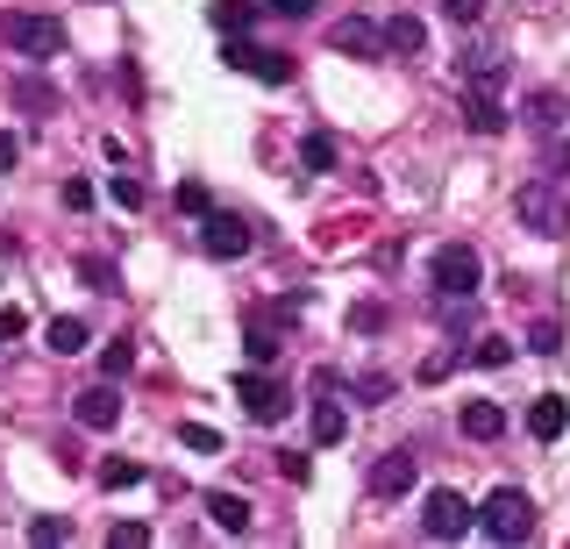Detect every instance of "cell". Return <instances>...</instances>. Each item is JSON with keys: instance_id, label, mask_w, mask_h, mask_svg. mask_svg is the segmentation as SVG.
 <instances>
[{"instance_id": "603a6c76", "label": "cell", "mask_w": 570, "mask_h": 549, "mask_svg": "<svg viewBox=\"0 0 570 549\" xmlns=\"http://www.w3.org/2000/svg\"><path fill=\"white\" fill-rule=\"evenodd\" d=\"M142 478H150V471L129 464V457H107V464H100V486L107 492H129V486H142Z\"/></svg>"}, {"instance_id": "ffe728a7", "label": "cell", "mask_w": 570, "mask_h": 549, "mask_svg": "<svg viewBox=\"0 0 570 549\" xmlns=\"http://www.w3.org/2000/svg\"><path fill=\"white\" fill-rule=\"evenodd\" d=\"M335 157H343V150H335V136H328V129L299 136V165H307V171H335Z\"/></svg>"}, {"instance_id": "60d3db41", "label": "cell", "mask_w": 570, "mask_h": 549, "mask_svg": "<svg viewBox=\"0 0 570 549\" xmlns=\"http://www.w3.org/2000/svg\"><path fill=\"white\" fill-rule=\"evenodd\" d=\"M65 207H94V186H86V179H65Z\"/></svg>"}, {"instance_id": "ac0fdd59", "label": "cell", "mask_w": 570, "mask_h": 549, "mask_svg": "<svg viewBox=\"0 0 570 549\" xmlns=\"http://www.w3.org/2000/svg\"><path fill=\"white\" fill-rule=\"evenodd\" d=\"M207 22L222 29V37H243V29L257 22V0H214V8H207Z\"/></svg>"}, {"instance_id": "4fadbf2b", "label": "cell", "mask_w": 570, "mask_h": 549, "mask_svg": "<svg viewBox=\"0 0 570 549\" xmlns=\"http://www.w3.org/2000/svg\"><path fill=\"white\" fill-rule=\"evenodd\" d=\"M379 43L392 50V58H421V50H428V22H421V14H392V22L379 29Z\"/></svg>"}, {"instance_id": "ab89813d", "label": "cell", "mask_w": 570, "mask_h": 549, "mask_svg": "<svg viewBox=\"0 0 570 549\" xmlns=\"http://www.w3.org/2000/svg\"><path fill=\"white\" fill-rule=\"evenodd\" d=\"M14 165H22V144H14V136H8V129H0V179H8V171H14Z\"/></svg>"}, {"instance_id": "f1b7e54d", "label": "cell", "mask_w": 570, "mask_h": 549, "mask_svg": "<svg viewBox=\"0 0 570 549\" xmlns=\"http://www.w3.org/2000/svg\"><path fill=\"white\" fill-rule=\"evenodd\" d=\"M385 322H392V314L379 307V300H356V307H350V329H356V335H379Z\"/></svg>"}, {"instance_id": "836d02e7", "label": "cell", "mask_w": 570, "mask_h": 549, "mask_svg": "<svg viewBox=\"0 0 570 549\" xmlns=\"http://www.w3.org/2000/svg\"><path fill=\"white\" fill-rule=\"evenodd\" d=\"M107 542H115V549H142V542H150V528H142V521H115V528H107Z\"/></svg>"}, {"instance_id": "484cf974", "label": "cell", "mask_w": 570, "mask_h": 549, "mask_svg": "<svg viewBox=\"0 0 570 549\" xmlns=\"http://www.w3.org/2000/svg\"><path fill=\"white\" fill-rule=\"evenodd\" d=\"M528 121H534V129H557V121H563V94H549V86L528 94Z\"/></svg>"}, {"instance_id": "2e32d148", "label": "cell", "mask_w": 570, "mask_h": 549, "mask_svg": "<svg viewBox=\"0 0 570 549\" xmlns=\"http://www.w3.org/2000/svg\"><path fill=\"white\" fill-rule=\"evenodd\" d=\"M207 513H214L222 536H249V500L243 492H207Z\"/></svg>"}, {"instance_id": "b9f144b4", "label": "cell", "mask_w": 570, "mask_h": 549, "mask_svg": "<svg viewBox=\"0 0 570 549\" xmlns=\"http://www.w3.org/2000/svg\"><path fill=\"white\" fill-rule=\"evenodd\" d=\"M557 165H563V171H570V144H563V150H557Z\"/></svg>"}, {"instance_id": "7a4b0ae2", "label": "cell", "mask_w": 570, "mask_h": 549, "mask_svg": "<svg viewBox=\"0 0 570 549\" xmlns=\"http://www.w3.org/2000/svg\"><path fill=\"white\" fill-rule=\"evenodd\" d=\"M471 528H485L492 542H528V536H534V500H528L521 486H499L492 500L478 507V521H471Z\"/></svg>"}, {"instance_id": "7402d4cb", "label": "cell", "mask_w": 570, "mask_h": 549, "mask_svg": "<svg viewBox=\"0 0 570 549\" xmlns=\"http://www.w3.org/2000/svg\"><path fill=\"white\" fill-rule=\"evenodd\" d=\"M350 393H356V406H385L392 400V379H385V371H356Z\"/></svg>"}, {"instance_id": "8992f818", "label": "cell", "mask_w": 570, "mask_h": 549, "mask_svg": "<svg viewBox=\"0 0 570 549\" xmlns=\"http://www.w3.org/2000/svg\"><path fill=\"white\" fill-rule=\"evenodd\" d=\"M222 65H228V72H249L257 86H285V79H293V58H285V50L243 43V37H228V43H222Z\"/></svg>"}, {"instance_id": "d590c367", "label": "cell", "mask_w": 570, "mask_h": 549, "mask_svg": "<svg viewBox=\"0 0 570 549\" xmlns=\"http://www.w3.org/2000/svg\"><path fill=\"white\" fill-rule=\"evenodd\" d=\"M178 207H186V215H207V186L200 179H178Z\"/></svg>"}, {"instance_id": "9c48e42d", "label": "cell", "mask_w": 570, "mask_h": 549, "mask_svg": "<svg viewBox=\"0 0 570 549\" xmlns=\"http://www.w3.org/2000/svg\"><path fill=\"white\" fill-rule=\"evenodd\" d=\"M414 478H421L414 450H385L379 464H371V492H379V500H400V492H414Z\"/></svg>"}, {"instance_id": "3957f363", "label": "cell", "mask_w": 570, "mask_h": 549, "mask_svg": "<svg viewBox=\"0 0 570 549\" xmlns=\"http://www.w3.org/2000/svg\"><path fill=\"white\" fill-rule=\"evenodd\" d=\"M0 37H8L14 58L50 65V58L65 50V22H58V14H0Z\"/></svg>"}, {"instance_id": "1f68e13d", "label": "cell", "mask_w": 570, "mask_h": 549, "mask_svg": "<svg viewBox=\"0 0 570 549\" xmlns=\"http://www.w3.org/2000/svg\"><path fill=\"white\" fill-rule=\"evenodd\" d=\"M178 442H186V450H200V457H214V450H222V435H214L207 421H186V429H178Z\"/></svg>"}, {"instance_id": "44dd1931", "label": "cell", "mask_w": 570, "mask_h": 549, "mask_svg": "<svg viewBox=\"0 0 570 549\" xmlns=\"http://www.w3.org/2000/svg\"><path fill=\"white\" fill-rule=\"evenodd\" d=\"M243 350H249V364H272V357H278V329L264 322V314H249V335H243Z\"/></svg>"}, {"instance_id": "f546056e", "label": "cell", "mask_w": 570, "mask_h": 549, "mask_svg": "<svg viewBox=\"0 0 570 549\" xmlns=\"http://www.w3.org/2000/svg\"><path fill=\"white\" fill-rule=\"evenodd\" d=\"M471 357L485 364V371H499V364H513V343H507V335H478V350H471Z\"/></svg>"}, {"instance_id": "8d00e7d4", "label": "cell", "mask_w": 570, "mask_h": 549, "mask_svg": "<svg viewBox=\"0 0 570 549\" xmlns=\"http://www.w3.org/2000/svg\"><path fill=\"white\" fill-rule=\"evenodd\" d=\"M22 329H29V314H22V307H0V350H8Z\"/></svg>"}, {"instance_id": "d6986e66", "label": "cell", "mask_w": 570, "mask_h": 549, "mask_svg": "<svg viewBox=\"0 0 570 549\" xmlns=\"http://www.w3.org/2000/svg\"><path fill=\"white\" fill-rule=\"evenodd\" d=\"M307 429H314L321 450H328V442H343V435H350V414H343L335 400H314V421H307Z\"/></svg>"}, {"instance_id": "ba28073f", "label": "cell", "mask_w": 570, "mask_h": 549, "mask_svg": "<svg viewBox=\"0 0 570 549\" xmlns=\"http://www.w3.org/2000/svg\"><path fill=\"white\" fill-rule=\"evenodd\" d=\"M236 400H243L249 421H264V429H272V421H285V406H293V393H285L278 379H264V364H249L243 379H236Z\"/></svg>"}, {"instance_id": "f35d334b", "label": "cell", "mask_w": 570, "mask_h": 549, "mask_svg": "<svg viewBox=\"0 0 570 549\" xmlns=\"http://www.w3.org/2000/svg\"><path fill=\"white\" fill-rule=\"evenodd\" d=\"M278 471H285V478H293V486H307V478H314V464H307V457H293V450H285V457H278Z\"/></svg>"}, {"instance_id": "cb8c5ba5", "label": "cell", "mask_w": 570, "mask_h": 549, "mask_svg": "<svg viewBox=\"0 0 570 549\" xmlns=\"http://www.w3.org/2000/svg\"><path fill=\"white\" fill-rule=\"evenodd\" d=\"M79 278L94 293H121V272H115V257H79Z\"/></svg>"}, {"instance_id": "277c9868", "label": "cell", "mask_w": 570, "mask_h": 549, "mask_svg": "<svg viewBox=\"0 0 570 549\" xmlns=\"http://www.w3.org/2000/svg\"><path fill=\"white\" fill-rule=\"evenodd\" d=\"M471 521H478V507L463 500V492H450V486L428 492V507H421V536H428V542H456V536H471Z\"/></svg>"}, {"instance_id": "52a82bcc", "label": "cell", "mask_w": 570, "mask_h": 549, "mask_svg": "<svg viewBox=\"0 0 570 549\" xmlns=\"http://www.w3.org/2000/svg\"><path fill=\"white\" fill-rule=\"evenodd\" d=\"M249 243H257V236H249L243 215H228V207H207V215H200V251H207L214 264H236Z\"/></svg>"}, {"instance_id": "8fae6325", "label": "cell", "mask_w": 570, "mask_h": 549, "mask_svg": "<svg viewBox=\"0 0 570 549\" xmlns=\"http://www.w3.org/2000/svg\"><path fill=\"white\" fill-rule=\"evenodd\" d=\"M456 108H463V129H471V136H499V129H507V100L485 94V86H463Z\"/></svg>"}, {"instance_id": "d6a6232c", "label": "cell", "mask_w": 570, "mask_h": 549, "mask_svg": "<svg viewBox=\"0 0 570 549\" xmlns=\"http://www.w3.org/2000/svg\"><path fill=\"white\" fill-rule=\"evenodd\" d=\"M129 364H136V343H107L100 350V371H107V379H121Z\"/></svg>"}, {"instance_id": "d4e9b609", "label": "cell", "mask_w": 570, "mask_h": 549, "mask_svg": "<svg viewBox=\"0 0 570 549\" xmlns=\"http://www.w3.org/2000/svg\"><path fill=\"white\" fill-rule=\"evenodd\" d=\"M8 94H14V100H22V108H29V115H50V108H58V94H50V86H43V79H14V86H8Z\"/></svg>"}, {"instance_id": "5b68a950", "label": "cell", "mask_w": 570, "mask_h": 549, "mask_svg": "<svg viewBox=\"0 0 570 549\" xmlns=\"http://www.w3.org/2000/svg\"><path fill=\"white\" fill-rule=\"evenodd\" d=\"M428 272H435V293H456V300H471L478 286H485V257H478L471 243H442Z\"/></svg>"}, {"instance_id": "74e56055", "label": "cell", "mask_w": 570, "mask_h": 549, "mask_svg": "<svg viewBox=\"0 0 570 549\" xmlns=\"http://www.w3.org/2000/svg\"><path fill=\"white\" fill-rule=\"evenodd\" d=\"M442 14H450V22H478V14H485V0H442Z\"/></svg>"}, {"instance_id": "5bb4252c", "label": "cell", "mask_w": 570, "mask_h": 549, "mask_svg": "<svg viewBox=\"0 0 570 549\" xmlns=\"http://www.w3.org/2000/svg\"><path fill=\"white\" fill-rule=\"evenodd\" d=\"M463 435H471V442H499V435H507V406H499V400H463Z\"/></svg>"}, {"instance_id": "e575fe53", "label": "cell", "mask_w": 570, "mask_h": 549, "mask_svg": "<svg viewBox=\"0 0 570 549\" xmlns=\"http://www.w3.org/2000/svg\"><path fill=\"white\" fill-rule=\"evenodd\" d=\"M257 8H272V14H285V22H307V14L321 8V0H257Z\"/></svg>"}, {"instance_id": "30bf717a", "label": "cell", "mask_w": 570, "mask_h": 549, "mask_svg": "<svg viewBox=\"0 0 570 549\" xmlns=\"http://www.w3.org/2000/svg\"><path fill=\"white\" fill-rule=\"evenodd\" d=\"M71 421H79V429H94V435H107L121 421V393H115V385H86V393L71 400Z\"/></svg>"}, {"instance_id": "83f0119b", "label": "cell", "mask_w": 570, "mask_h": 549, "mask_svg": "<svg viewBox=\"0 0 570 549\" xmlns=\"http://www.w3.org/2000/svg\"><path fill=\"white\" fill-rule=\"evenodd\" d=\"M107 200H115V207H129V215H136V207L150 200V193H142V179H129V171H115V179H107Z\"/></svg>"}, {"instance_id": "6da1fadb", "label": "cell", "mask_w": 570, "mask_h": 549, "mask_svg": "<svg viewBox=\"0 0 570 549\" xmlns=\"http://www.w3.org/2000/svg\"><path fill=\"white\" fill-rule=\"evenodd\" d=\"M513 215H521V228H528V236H542V243L570 236V200H563L557 179H528L521 193H513Z\"/></svg>"}, {"instance_id": "4dcf8cb0", "label": "cell", "mask_w": 570, "mask_h": 549, "mask_svg": "<svg viewBox=\"0 0 570 549\" xmlns=\"http://www.w3.org/2000/svg\"><path fill=\"white\" fill-rule=\"evenodd\" d=\"M528 350H534V357H557V350H563V329L557 322H534L528 329Z\"/></svg>"}, {"instance_id": "7c38bea8", "label": "cell", "mask_w": 570, "mask_h": 549, "mask_svg": "<svg viewBox=\"0 0 570 549\" xmlns=\"http://www.w3.org/2000/svg\"><path fill=\"white\" fill-rule=\"evenodd\" d=\"M328 43L343 50V58H385V43H379V22H364V14H343V22L328 29Z\"/></svg>"}, {"instance_id": "4316f807", "label": "cell", "mask_w": 570, "mask_h": 549, "mask_svg": "<svg viewBox=\"0 0 570 549\" xmlns=\"http://www.w3.org/2000/svg\"><path fill=\"white\" fill-rule=\"evenodd\" d=\"M29 542H71V513H36V521H29Z\"/></svg>"}, {"instance_id": "9a60e30c", "label": "cell", "mask_w": 570, "mask_h": 549, "mask_svg": "<svg viewBox=\"0 0 570 549\" xmlns=\"http://www.w3.org/2000/svg\"><path fill=\"white\" fill-rule=\"evenodd\" d=\"M563 429H570V406H563L557 393H542V400L528 406V435H534V442H557Z\"/></svg>"}, {"instance_id": "e0dca14e", "label": "cell", "mask_w": 570, "mask_h": 549, "mask_svg": "<svg viewBox=\"0 0 570 549\" xmlns=\"http://www.w3.org/2000/svg\"><path fill=\"white\" fill-rule=\"evenodd\" d=\"M43 343H50V350H58V357H79V350H86V343H94V335H86V322H79V314H58V322H50V329H43Z\"/></svg>"}]
</instances>
